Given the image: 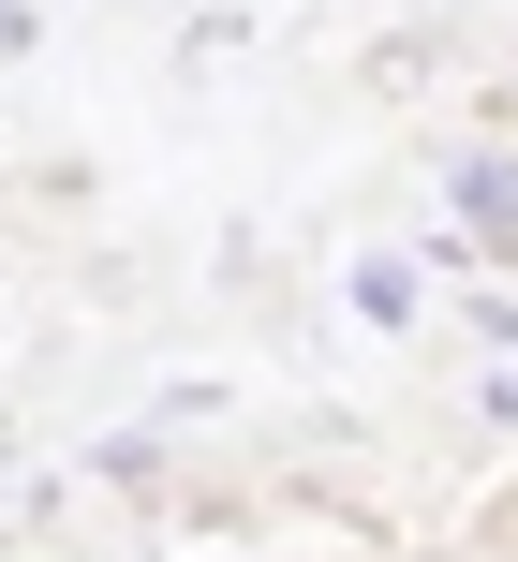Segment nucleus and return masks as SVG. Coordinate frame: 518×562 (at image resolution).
<instances>
[{
    "instance_id": "nucleus-1",
    "label": "nucleus",
    "mask_w": 518,
    "mask_h": 562,
    "mask_svg": "<svg viewBox=\"0 0 518 562\" xmlns=\"http://www.w3.org/2000/svg\"><path fill=\"white\" fill-rule=\"evenodd\" d=\"M444 237H460L474 267H518V148H444Z\"/></svg>"
},
{
    "instance_id": "nucleus-2",
    "label": "nucleus",
    "mask_w": 518,
    "mask_h": 562,
    "mask_svg": "<svg viewBox=\"0 0 518 562\" xmlns=\"http://www.w3.org/2000/svg\"><path fill=\"white\" fill-rule=\"evenodd\" d=\"M444 75H460V30L444 15H401V30L356 45V89H371V104H415V89H444Z\"/></svg>"
},
{
    "instance_id": "nucleus-3",
    "label": "nucleus",
    "mask_w": 518,
    "mask_h": 562,
    "mask_svg": "<svg viewBox=\"0 0 518 562\" xmlns=\"http://www.w3.org/2000/svg\"><path fill=\"white\" fill-rule=\"evenodd\" d=\"M341 296H356V326L401 340L415 311H430V267H415V252H356V267H341Z\"/></svg>"
},
{
    "instance_id": "nucleus-4",
    "label": "nucleus",
    "mask_w": 518,
    "mask_h": 562,
    "mask_svg": "<svg viewBox=\"0 0 518 562\" xmlns=\"http://www.w3.org/2000/svg\"><path fill=\"white\" fill-rule=\"evenodd\" d=\"M474 429H518V370H474Z\"/></svg>"
},
{
    "instance_id": "nucleus-5",
    "label": "nucleus",
    "mask_w": 518,
    "mask_h": 562,
    "mask_svg": "<svg viewBox=\"0 0 518 562\" xmlns=\"http://www.w3.org/2000/svg\"><path fill=\"white\" fill-rule=\"evenodd\" d=\"M474 340H504V356H518V296H489V281H474Z\"/></svg>"
},
{
    "instance_id": "nucleus-6",
    "label": "nucleus",
    "mask_w": 518,
    "mask_h": 562,
    "mask_svg": "<svg viewBox=\"0 0 518 562\" xmlns=\"http://www.w3.org/2000/svg\"><path fill=\"white\" fill-rule=\"evenodd\" d=\"M45 45V15H30V0H0V59H30Z\"/></svg>"
}]
</instances>
